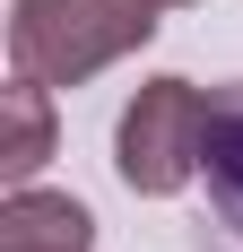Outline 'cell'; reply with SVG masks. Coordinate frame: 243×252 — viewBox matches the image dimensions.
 <instances>
[{
  "label": "cell",
  "mask_w": 243,
  "mask_h": 252,
  "mask_svg": "<svg viewBox=\"0 0 243 252\" xmlns=\"http://www.w3.org/2000/svg\"><path fill=\"white\" fill-rule=\"evenodd\" d=\"M52 165V87L35 78H9L0 87V183L18 191Z\"/></svg>",
  "instance_id": "277c9868"
},
{
  "label": "cell",
  "mask_w": 243,
  "mask_h": 252,
  "mask_svg": "<svg viewBox=\"0 0 243 252\" xmlns=\"http://www.w3.org/2000/svg\"><path fill=\"white\" fill-rule=\"evenodd\" d=\"M200 157H209V87H191V78H148L139 96L122 104V130H113L122 183L139 200H174L200 174Z\"/></svg>",
  "instance_id": "7a4b0ae2"
},
{
  "label": "cell",
  "mask_w": 243,
  "mask_h": 252,
  "mask_svg": "<svg viewBox=\"0 0 243 252\" xmlns=\"http://www.w3.org/2000/svg\"><path fill=\"white\" fill-rule=\"evenodd\" d=\"M156 35V0H9V78L87 87Z\"/></svg>",
  "instance_id": "6da1fadb"
},
{
  "label": "cell",
  "mask_w": 243,
  "mask_h": 252,
  "mask_svg": "<svg viewBox=\"0 0 243 252\" xmlns=\"http://www.w3.org/2000/svg\"><path fill=\"white\" fill-rule=\"evenodd\" d=\"M0 252H96V218L70 191H44V183H18L0 200Z\"/></svg>",
  "instance_id": "3957f363"
},
{
  "label": "cell",
  "mask_w": 243,
  "mask_h": 252,
  "mask_svg": "<svg viewBox=\"0 0 243 252\" xmlns=\"http://www.w3.org/2000/svg\"><path fill=\"white\" fill-rule=\"evenodd\" d=\"M200 174H209V209L226 218V235H243V78L209 96V157H200Z\"/></svg>",
  "instance_id": "5b68a950"
},
{
  "label": "cell",
  "mask_w": 243,
  "mask_h": 252,
  "mask_svg": "<svg viewBox=\"0 0 243 252\" xmlns=\"http://www.w3.org/2000/svg\"><path fill=\"white\" fill-rule=\"evenodd\" d=\"M156 9H191V0H156Z\"/></svg>",
  "instance_id": "8992f818"
}]
</instances>
